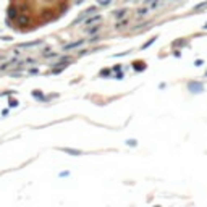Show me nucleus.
Returning a JSON list of instances; mask_svg holds the SVG:
<instances>
[{"instance_id": "obj_10", "label": "nucleus", "mask_w": 207, "mask_h": 207, "mask_svg": "<svg viewBox=\"0 0 207 207\" xmlns=\"http://www.w3.org/2000/svg\"><path fill=\"white\" fill-rule=\"evenodd\" d=\"M42 42L41 41H34V42H29V44H21L20 47H23V49H28V47H36V45H41Z\"/></svg>"}, {"instance_id": "obj_12", "label": "nucleus", "mask_w": 207, "mask_h": 207, "mask_svg": "<svg viewBox=\"0 0 207 207\" xmlns=\"http://www.w3.org/2000/svg\"><path fill=\"white\" fill-rule=\"evenodd\" d=\"M112 0H99V5H109Z\"/></svg>"}, {"instance_id": "obj_9", "label": "nucleus", "mask_w": 207, "mask_h": 207, "mask_svg": "<svg viewBox=\"0 0 207 207\" xmlns=\"http://www.w3.org/2000/svg\"><path fill=\"white\" fill-rule=\"evenodd\" d=\"M61 152H65V154H70V155H81L79 150H74V149H68V147H61Z\"/></svg>"}, {"instance_id": "obj_11", "label": "nucleus", "mask_w": 207, "mask_h": 207, "mask_svg": "<svg viewBox=\"0 0 207 207\" xmlns=\"http://www.w3.org/2000/svg\"><path fill=\"white\" fill-rule=\"evenodd\" d=\"M8 105H10V107H16V105H18V100H15V99H10Z\"/></svg>"}, {"instance_id": "obj_7", "label": "nucleus", "mask_w": 207, "mask_h": 207, "mask_svg": "<svg viewBox=\"0 0 207 207\" xmlns=\"http://www.w3.org/2000/svg\"><path fill=\"white\" fill-rule=\"evenodd\" d=\"M18 15H20V12H18L16 7H10V8H8V18H10V20H16Z\"/></svg>"}, {"instance_id": "obj_13", "label": "nucleus", "mask_w": 207, "mask_h": 207, "mask_svg": "<svg viewBox=\"0 0 207 207\" xmlns=\"http://www.w3.org/2000/svg\"><path fill=\"white\" fill-rule=\"evenodd\" d=\"M147 3H155V2H157V0H146Z\"/></svg>"}, {"instance_id": "obj_2", "label": "nucleus", "mask_w": 207, "mask_h": 207, "mask_svg": "<svg viewBox=\"0 0 207 207\" xmlns=\"http://www.w3.org/2000/svg\"><path fill=\"white\" fill-rule=\"evenodd\" d=\"M84 39H79V41H74V42H70V44L63 45V50L65 52H70V50H73V49H79V47H83L84 45Z\"/></svg>"}, {"instance_id": "obj_6", "label": "nucleus", "mask_w": 207, "mask_h": 207, "mask_svg": "<svg viewBox=\"0 0 207 207\" xmlns=\"http://www.w3.org/2000/svg\"><path fill=\"white\" fill-rule=\"evenodd\" d=\"M126 13H128V10H126V8L117 10V12H113V18L118 21V20H122V18H125V16H126Z\"/></svg>"}, {"instance_id": "obj_1", "label": "nucleus", "mask_w": 207, "mask_h": 207, "mask_svg": "<svg viewBox=\"0 0 207 207\" xmlns=\"http://www.w3.org/2000/svg\"><path fill=\"white\" fill-rule=\"evenodd\" d=\"M96 10H97L96 7H89V8H87V10H84V12H83L81 15H79V16H78L76 20L73 21V23H74V25H78V23H83V21H84L86 18H89L91 15H92V13H96Z\"/></svg>"}, {"instance_id": "obj_4", "label": "nucleus", "mask_w": 207, "mask_h": 207, "mask_svg": "<svg viewBox=\"0 0 207 207\" xmlns=\"http://www.w3.org/2000/svg\"><path fill=\"white\" fill-rule=\"evenodd\" d=\"M16 23L20 26H28L29 25V16H28V15H18Z\"/></svg>"}, {"instance_id": "obj_5", "label": "nucleus", "mask_w": 207, "mask_h": 207, "mask_svg": "<svg viewBox=\"0 0 207 207\" xmlns=\"http://www.w3.org/2000/svg\"><path fill=\"white\" fill-rule=\"evenodd\" d=\"M100 20H102L100 15H96V16H89L87 20H84V23H86V26H92V25H96V23H99Z\"/></svg>"}, {"instance_id": "obj_8", "label": "nucleus", "mask_w": 207, "mask_h": 207, "mask_svg": "<svg viewBox=\"0 0 207 207\" xmlns=\"http://www.w3.org/2000/svg\"><path fill=\"white\" fill-rule=\"evenodd\" d=\"M128 23H130V20H128L126 16L122 18V20H118V21H117V25H115V29H122V28H125Z\"/></svg>"}, {"instance_id": "obj_3", "label": "nucleus", "mask_w": 207, "mask_h": 207, "mask_svg": "<svg viewBox=\"0 0 207 207\" xmlns=\"http://www.w3.org/2000/svg\"><path fill=\"white\" fill-rule=\"evenodd\" d=\"M102 28H104V26H102L100 23H96V25H92V26H87V28H86V34H89V36L99 34L102 31Z\"/></svg>"}]
</instances>
